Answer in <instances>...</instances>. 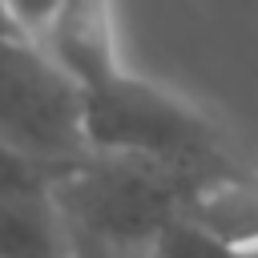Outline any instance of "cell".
<instances>
[{
    "label": "cell",
    "instance_id": "obj_1",
    "mask_svg": "<svg viewBox=\"0 0 258 258\" xmlns=\"http://www.w3.org/2000/svg\"><path fill=\"white\" fill-rule=\"evenodd\" d=\"M206 181L214 177L153 157L89 149L52 181V198L73 230L77 250L105 258H145L149 242L194 206Z\"/></svg>",
    "mask_w": 258,
    "mask_h": 258
},
{
    "label": "cell",
    "instance_id": "obj_2",
    "mask_svg": "<svg viewBox=\"0 0 258 258\" xmlns=\"http://www.w3.org/2000/svg\"><path fill=\"white\" fill-rule=\"evenodd\" d=\"M85 129L89 145L105 153H137L206 177L238 169L218 125L198 105L161 89L157 81L133 77L129 69L85 89Z\"/></svg>",
    "mask_w": 258,
    "mask_h": 258
},
{
    "label": "cell",
    "instance_id": "obj_3",
    "mask_svg": "<svg viewBox=\"0 0 258 258\" xmlns=\"http://www.w3.org/2000/svg\"><path fill=\"white\" fill-rule=\"evenodd\" d=\"M0 141L36 161L52 181L93 149L81 81L24 32L0 36Z\"/></svg>",
    "mask_w": 258,
    "mask_h": 258
},
{
    "label": "cell",
    "instance_id": "obj_4",
    "mask_svg": "<svg viewBox=\"0 0 258 258\" xmlns=\"http://www.w3.org/2000/svg\"><path fill=\"white\" fill-rule=\"evenodd\" d=\"M36 40L60 60V69H69L81 81V89H93L125 69L117 52L121 44L113 0H60V8Z\"/></svg>",
    "mask_w": 258,
    "mask_h": 258
},
{
    "label": "cell",
    "instance_id": "obj_5",
    "mask_svg": "<svg viewBox=\"0 0 258 258\" xmlns=\"http://www.w3.org/2000/svg\"><path fill=\"white\" fill-rule=\"evenodd\" d=\"M0 258H77L52 185L0 194Z\"/></svg>",
    "mask_w": 258,
    "mask_h": 258
},
{
    "label": "cell",
    "instance_id": "obj_6",
    "mask_svg": "<svg viewBox=\"0 0 258 258\" xmlns=\"http://www.w3.org/2000/svg\"><path fill=\"white\" fill-rule=\"evenodd\" d=\"M145 258H246V250L185 210L149 242Z\"/></svg>",
    "mask_w": 258,
    "mask_h": 258
},
{
    "label": "cell",
    "instance_id": "obj_7",
    "mask_svg": "<svg viewBox=\"0 0 258 258\" xmlns=\"http://www.w3.org/2000/svg\"><path fill=\"white\" fill-rule=\"evenodd\" d=\"M44 185H52V177H48L36 161H28L24 153H16L12 145H4V141H0V194L44 189Z\"/></svg>",
    "mask_w": 258,
    "mask_h": 258
},
{
    "label": "cell",
    "instance_id": "obj_8",
    "mask_svg": "<svg viewBox=\"0 0 258 258\" xmlns=\"http://www.w3.org/2000/svg\"><path fill=\"white\" fill-rule=\"evenodd\" d=\"M12 24L24 32V36H40L52 20V12L60 8V0H4Z\"/></svg>",
    "mask_w": 258,
    "mask_h": 258
},
{
    "label": "cell",
    "instance_id": "obj_9",
    "mask_svg": "<svg viewBox=\"0 0 258 258\" xmlns=\"http://www.w3.org/2000/svg\"><path fill=\"white\" fill-rule=\"evenodd\" d=\"M4 32H20L16 24H12V16H8V8H4V0H0V36Z\"/></svg>",
    "mask_w": 258,
    "mask_h": 258
},
{
    "label": "cell",
    "instance_id": "obj_10",
    "mask_svg": "<svg viewBox=\"0 0 258 258\" xmlns=\"http://www.w3.org/2000/svg\"><path fill=\"white\" fill-rule=\"evenodd\" d=\"M77 258H105V254H93V250H77Z\"/></svg>",
    "mask_w": 258,
    "mask_h": 258
}]
</instances>
